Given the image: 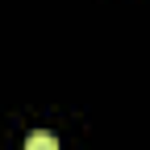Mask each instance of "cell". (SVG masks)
<instances>
[{
	"label": "cell",
	"mask_w": 150,
	"mask_h": 150,
	"mask_svg": "<svg viewBox=\"0 0 150 150\" xmlns=\"http://www.w3.org/2000/svg\"><path fill=\"white\" fill-rule=\"evenodd\" d=\"M25 150H59V138L46 134V129H33V134L25 138Z\"/></svg>",
	"instance_id": "cell-1"
}]
</instances>
